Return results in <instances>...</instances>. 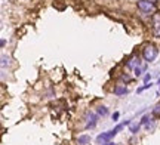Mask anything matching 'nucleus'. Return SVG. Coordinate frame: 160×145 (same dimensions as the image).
<instances>
[{
    "label": "nucleus",
    "instance_id": "1",
    "mask_svg": "<svg viewBox=\"0 0 160 145\" xmlns=\"http://www.w3.org/2000/svg\"><path fill=\"white\" fill-rule=\"evenodd\" d=\"M126 124H129V122H125V123H120V124H117L114 129H111V130H108V132H104V133H101V135H98L97 136V142L98 144H107V142H111V139L114 138L116 135L119 133L122 129L125 128Z\"/></svg>",
    "mask_w": 160,
    "mask_h": 145
},
{
    "label": "nucleus",
    "instance_id": "2",
    "mask_svg": "<svg viewBox=\"0 0 160 145\" xmlns=\"http://www.w3.org/2000/svg\"><path fill=\"white\" fill-rule=\"evenodd\" d=\"M157 55H159V49L156 45L153 43H148V45H145L142 49V58L144 61H147V62H153L156 58H157Z\"/></svg>",
    "mask_w": 160,
    "mask_h": 145
},
{
    "label": "nucleus",
    "instance_id": "3",
    "mask_svg": "<svg viewBox=\"0 0 160 145\" xmlns=\"http://www.w3.org/2000/svg\"><path fill=\"white\" fill-rule=\"evenodd\" d=\"M138 9L144 13H153L156 12V3L153 0H138L137 2Z\"/></svg>",
    "mask_w": 160,
    "mask_h": 145
},
{
    "label": "nucleus",
    "instance_id": "4",
    "mask_svg": "<svg viewBox=\"0 0 160 145\" xmlns=\"http://www.w3.org/2000/svg\"><path fill=\"white\" fill-rule=\"evenodd\" d=\"M97 122H98V117L93 114V113H91V111H88L85 116V128L86 129H92L97 126Z\"/></svg>",
    "mask_w": 160,
    "mask_h": 145
},
{
    "label": "nucleus",
    "instance_id": "5",
    "mask_svg": "<svg viewBox=\"0 0 160 145\" xmlns=\"http://www.w3.org/2000/svg\"><path fill=\"white\" fill-rule=\"evenodd\" d=\"M126 65H128V68L135 70L137 67H141V61H139V58H137V56H132V58H129V61L126 62Z\"/></svg>",
    "mask_w": 160,
    "mask_h": 145
},
{
    "label": "nucleus",
    "instance_id": "6",
    "mask_svg": "<svg viewBox=\"0 0 160 145\" xmlns=\"http://www.w3.org/2000/svg\"><path fill=\"white\" fill-rule=\"evenodd\" d=\"M141 124H144V126L148 129V130H150V129H153V128H154V122H153V117L144 116L142 120H141Z\"/></svg>",
    "mask_w": 160,
    "mask_h": 145
},
{
    "label": "nucleus",
    "instance_id": "7",
    "mask_svg": "<svg viewBox=\"0 0 160 145\" xmlns=\"http://www.w3.org/2000/svg\"><path fill=\"white\" fill-rule=\"evenodd\" d=\"M128 92H129V89L126 86H123V85H119V86L114 87V95L116 96H123V95H128Z\"/></svg>",
    "mask_w": 160,
    "mask_h": 145
},
{
    "label": "nucleus",
    "instance_id": "8",
    "mask_svg": "<svg viewBox=\"0 0 160 145\" xmlns=\"http://www.w3.org/2000/svg\"><path fill=\"white\" fill-rule=\"evenodd\" d=\"M89 142H91V138L88 135H80L79 138H77V144L79 145H88Z\"/></svg>",
    "mask_w": 160,
    "mask_h": 145
},
{
    "label": "nucleus",
    "instance_id": "9",
    "mask_svg": "<svg viewBox=\"0 0 160 145\" xmlns=\"http://www.w3.org/2000/svg\"><path fill=\"white\" fill-rule=\"evenodd\" d=\"M97 113L99 114V116L105 117L107 114H108V108H107V107H104V105H99V107L97 108Z\"/></svg>",
    "mask_w": 160,
    "mask_h": 145
},
{
    "label": "nucleus",
    "instance_id": "10",
    "mask_svg": "<svg viewBox=\"0 0 160 145\" xmlns=\"http://www.w3.org/2000/svg\"><path fill=\"white\" fill-rule=\"evenodd\" d=\"M151 113H153V116H154V117H160V104L156 105L154 108H153V111H151Z\"/></svg>",
    "mask_w": 160,
    "mask_h": 145
},
{
    "label": "nucleus",
    "instance_id": "11",
    "mask_svg": "<svg viewBox=\"0 0 160 145\" xmlns=\"http://www.w3.org/2000/svg\"><path fill=\"white\" fill-rule=\"evenodd\" d=\"M8 64H11V59L8 58V56H6V55H2V67H5V65Z\"/></svg>",
    "mask_w": 160,
    "mask_h": 145
},
{
    "label": "nucleus",
    "instance_id": "12",
    "mask_svg": "<svg viewBox=\"0 0 160 145\" xmlns=\"http://www.w3.org/2000/svg\"><path fill=\"white\" fill-rule=\"evenodd\" d=\"M141 128V123H138V124H131V132L132 133H137L138 130Z\"/></svg>",
    "mask_w": 160,
    "mask_h": 145
},
{
    "label": "nucleus",
    "instance_id": "13",
    "mask_svg": "<svg viewBox=\"0 0 160 145\" xmlns=\"http://www.w3.org/2000/svg\"><path fill=\"white\" fill-rule=\"evenodd\" d=\"M148 87H151V83H150V85H148V83H145L144 86H141L139 89H138V93H139V92H142V90H145V89H148Z\"/></svg>",
    "mask_w": 160,
    "mask_h": 145
},
{
    "label": "nucleus",
    "instance_id": "14",
    "mask_svg": "<svg viewBox=\"0 0 160 145\" xmlns=\"http://www.w3.org/2000/svg\"><path fill=\"white\" fill-rule=\"evenodd\" d=\"M133 71H135V75H137V77H139V75L142 74V68H141V67H137Z\"/></svg>",
    "mask_w": 160,
    "mask_h": 145
},
{
    "label": "nucleus",
    "instance_id": "15",
    "mask_svg": "<svg viewBox=\"0 0 160 145\" xmlns=\"http://www.w3.org/2000/svg\"><path fill=\"white\" fill-rule=\"evenodd\" d=\"M120 79H122V80H123V81H131V80H132V79H131V77H129V75H128V74H123V75H122V77H120Z\"/></svg>",
    "mask_w": 160,
    "mask_h": 145
},
{
    "label": "nucleus",
    "instance_id": "16",
    "mask_svg": "<svg viewBox=\"0 0 160 145\" xmlns=\"http://www.w3.org/2000/svg\"><path fill=\"white\" fill-rule=\"evenodd\" d=\"M119 117H120V114L116 111L114 114H113V122H117V120H119Z\"/></svg>",
    "mask_w": 160,
    "mask_h": 145
},
{
    "label": "nucleus",
    "instance_id": "17",
    "mask_svg": "<svg viewBox=\"0 0 160 145\" xmlns=\"http://www.w3.org/2000/svg\"><path fill=\"white\" fill-rule=\"evenodd\" d=\"M150 79H151V75H150V74H147V75H145V77H144V81H145V83H148V81H150Z\"/></svg>",
    "mask_w": 160,
    "mask_h": 145
},
{
    "label": "nucleus",
    "instance_id": "18",
    "mask_svg": "<svg viewBox=\"0 0 160 145\" xmlns=\"http://www.w3.org/2000/svg\"><path fill=\"white\" fill-rule=\"evenodd\" d=\"M104 145H117V144H114V142H107V144H104Z\"/></svg>",
    "mask_w": 160,
    "mask_h": 145
}]
</instances>
